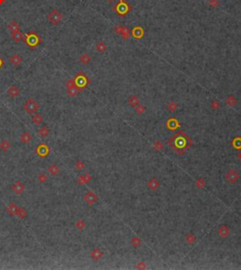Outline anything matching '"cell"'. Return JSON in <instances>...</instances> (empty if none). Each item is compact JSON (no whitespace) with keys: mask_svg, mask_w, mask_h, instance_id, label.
Wrapping results in <instances>:
<instances>
[{"mask_svg":"<svg viewBox=\"0 0 241 270\" xmlns=\"http://www.w3.org/2000/svg\"><path fill=\"white\" fill-rule=\"evenodd\" d=\"M135 110H136V112L138 114H140V115H141V114H143L144 112H145V110H146V107H144V105H137L136 107H135Z\"/></svg>","mask_w":241,"mask_h":270,"instance_id":"obj_37","label":"cell"},{"mask_svg":"<svg viewBox=\"0 0 241 270\" xmlns=\"http://www.w3.org/2000/svg\"><path fill=\"white\" fill-rule=\"evenodd\" d=\"M9 148H11V143H9V140L4 139L0 142V149H1L3 152H7L8 150H9Z\"/></svg>","mask_w":241,"mask_h":270,"instance_id":"obj_24","label":"cell"},{"mask_svg":"<svg viewBox=\"0 0 241 270\" xmlns=\"http://www.w3.org/2000/svg\"><path fill=\"white\" fill-rule=\"evenodd\" d=\"M36 152L37 153L39 154L41 156H46L48 153H49V148H48L45 144H41L36 149Z\"/></svg>","mask_w":241,"mask_h":270,"instance_id":"obj_13","label":"cell"},{"mask_svg":"<svg viewBox=\"0 0 241 270\" xmlns=\"http://www.w3.org/2000/svg\"><path fill=\"white\" fill-rule=\"evenodd\" d=\"M91 179H92L91 175H89V173H86V174H84V175L79 176L77 180H76V183H77L78 185H86V184H88V183L91 182Z\"/></svg>","mask_w":241,"mask_h":270,"instance_id":"obj_11","label":"cell"},{"mask_svg":"<svg viewBox=\"0 0 241 270\" xmlns=\"http://www.w3.org/2000/svg\"><path fill=\"white\" fill-rule=\"evenodd\" d=\"M4 1H5V0H0V4H2V3L4 2Z\"/></svg>","mask_w":241,"mask_h":270,"instance_id":"obj_46","label":"cell"},{"mask_svg":"<svg viewBox=\"0 0 241 270\" xmlns=\"http://www.w3.org/2000/svg\"><path fill=\"white\" fill-rule=\"evenodd\" d=\"M84 200H85V201L88 204L92 205V204H94L96 201H97L98 197H97V195H96L93 191H89V192H87L85 194Z\"/></svg>","mask_w":241,"mask_h":270,"instance_id":"obj_8","label":"cell"},{"mask_svg":"<svg viewBox=\"0 0 241 270\" xmlns=\"http://www.w3.org/2000/svg\"><path fill=\"white\" fill-rule=\"evenodd\" d=\"M24 108L28 114L31 115V114H34V113H36V112H38V110H39V108H40V105L36 101L34 100V99L30 98L25 103Z\"/></svg>","mask_w":241,"mask_h":270,"instance_id":"obj_2","label":"cell"},{"mask_svg":"<svg viewBox=\"0 0 241 270\" xmlns=\"http://www.w3.org/2000/svg\"><path fill=\"white\" fill-rule=\"evenodd\" d=\"M147 186H148V188H149L151 191H156L157 189L160 187V183H159V181L156 178L154 177V178L150 179L149 181H148Z\"/></svg>","mask_w":241,"mask_h":270,"instance_id":"obj_9","label":"cell"},{"mask_svg":"<svg viewBox=\"0 0 241 270\" xmlns=\"http://www.w3.org/2000/svg\"><path fill=\"white\" fill-rule=\"evenodd\" d=\"M8 27L11 32H15L20 29V25H19L17 22H11V23L9 25Z\"/></svg>","mask_w":241,"mask_h":270,"instance_id":"obj_32","label":"cell"},{"mask_svg":"<svg viewBox=\"0 0 241 270\" xmlns=\"http://www.w3.org/2000/svg\"><path fill=\"white\" fill-rule=\"evenodd\" d=\"M143 33H144L143 29H142L141 27H135L134 29L132 30V35H133V36L136 38V39L141 38V37H142Z\"/></svg>","mask_w":241,"mask_h":270,"instance_id":"obj_19","label":"cell"},{"mask_svg":"<svg viewBox=\"0 0 241 270\" xmlns=\"http://www.w3.org/2000/svg\"><path fill=\"white\" fill-rule=\"evenodd\" d=\"M59 171H60V169H59V167L56 165V164H53V165L49 166V168H48V172H49L51 175L59 174Z\"/></svg>","mask_w":241,"mask_h":270,"instance_id":"obj_23","label":"cell"},{"mask_svg":"<svg viewBox=\"0 0 241 270\" xmlns=\"http://www.w3.org/2000/svg\"><path fill=\"white\" fill-rule=\"evenodd\" d=\"M128 104H129L130 107H136L137 105H140V99L138 96L136 95H131L129 98H128Z\"/></svg>","mask_w":241,"mask_h":270,"instance_id":"obj_16","label":"cell"},{"mask_svg":"<svg viewBox=\"0 0 241 270\" xmlns=\"http://www.w3.org/2000/svg\"><path fill=\"white\" fill-rule=\"evenodd\" d=\"M66 87H67V93H68V95L71 96V97H75V96H76L82 89L75 84V79L69 80V81L66 83Z\"/></svg>","mask_w":241,"mask_h":270,"instance_id":"obj_1","label":"cell"},{"mask_svg":"<svg viewBox=\"0 0 241 270\" xmlns=\"http://www.w3.org/2000/svg\"><path fill=\"white\" fill-rule=\"evenodd\" d=\"M25 188V186L24 184H22L20 181H17L15 182L13 185H12V190H13L14 193L16 194H22V193L24 192Z\"/></svg>","mask_w":241,"mask_h":270,"instance_id":"obj_10","label":"cell"},{"mask_svg":"<svg viewBox=\"0 0 241 270\" xmlns=\"http://www.w3.org/2000/svg\"><path fill=\"white\" fill-rule=\"evenodd\" d=\"M3 64H4V61H3V59H1V57H0V68L2 67Z\"/></svg>","mask_w":241,"mask_h":270,"instance_id":"obj_44","label":"cell"},{"mask_svg":"<svg viewBox=\"0 0 241 270\" xmlns=\"http://www.w3.org/2000/svg\"><path fill=\"white\" fill-rule=\"evenodd\" d=\"M122 37H123V39L124 41H126V40H128V39L130 38V30L128 29V28H126L123 33H122Z\"/></svg>","mask_w":241,"mask_h":270,"instance_id":"obj_40","label":"cell"},{"mask_svg":"<svg viewBox=\"0 0 241 270\" xmlns=\"http://www.w3.org/2000/svg\"><path fill=\"white\" fill-rule=\"evenodd\" d=\"M130 9L131 8L124 1V0H120V2H119L114 8V11H116L121 16H124Z\"/></svg>","mask_w":241,"mask_h":270,"instance_id":"obj_5","label":"cell"},{"mask_svg":"<svg viewBox=\"0 0 241 270\" xmlns=\"http://www.w3.org/2000/svg\"><path fill=\"white\" fill-rule=\"evenodd\" d=\"M185 240H186V242H187L188 245H192V244H194L195 243V241H196V237H195V235L194 234H192V233H188V234H186V236H185Z\"/></svg>","mask_w":241,"mask_h":270,"instance_id":"obj_26","label":"cell"},{"mask_svg":"<svg viewBox=\"0 0 241 270\" xmlns=\"http://www.w3.org/2000/svg\"><path fill=\"white\" fill-rule=\"evenodd\" d=\"M19 94H20V91H19L17 87L11 86V88L8 89V95L11 98H16L17 96H19Z\"/></svg>","mask_w":241,"mask_h":270,"instance_id":"obj_15","label":"cell"},{"mask_svg":"<svg viewBox=\"0 0 241 270\" xmlns=\"http://www.w3.org/2000/svg\"><path fill=\"white\" fill-rule=\"evenodd\" d=\"M131 244H132V246L134 247H140L141 246V244H142V242H141V239L140 237L135 236L131 239Z\"/></svg>","mask_w":241,"mask_h":270,"instance_id":"obj_31","label":"cell"},{"mask_svg":"<svg viewBox=\"0 0 241 270\" xmlns=\"http://www.w3.org/2000/svg\"><path fill=\"white\" fill-rule=\"evenodd\" d=\"M107 2H109V3H112V2H114L115 0H107Z\"/></svg>","mask_w":241,"mask_h":270,"instance_id":"obj_45","label":"cell"},{"mask_svg":"<svg viewBox=\"0 0 241 270\" xmlns=\"http://www.w3.org/2000/svg\"><path fill=\"white\" fill-rule=\"evenodd\" d=\"M47 179H48L47 175L44 174V173H40V174L38 175V181H39L40 183H41V184L45 183L47 181Z\"/></svg>","mask_w":241,"mask_h":270,"instance_id":"obj_39","label":"cell"},{"mask_svg":"<svg viewBox=\"0 0 241 270\" xmlns=\"http://www.w3.org/2000/svg\"><path fill=\"white\" fill-rule=\"evenodd\" d=\"M25 41H27V45L29 47H35L37 46L38 44L40 43V41L41 40H40V37L36 35L35 33H30V34H25Z\"/></svg>","mask_w":241,"mask_h":270,"instance_id":"obj_4","label":"cell"},{"mask_svg":"<svg viewBox=\"0 0 241 270\" xmlns=\"http://www.w3.org/2000/svg\"><path fill=\"white\" fill-rule=\"evenodd\" d=\"M96 49H97L98 52L100 53H104L105 50H107V44H105L104 41H99L96 45Z\"/></svg>","mask_w":241,"mask_h":270,"instance_id":"obj_33","label":"cell"},{"mask_svg":"<svg viewBox=\"0 0 241 270\" xmlns=\"http://www.w3.org/2000/svg\"><path fill=\"white\" fill-rule=\"evenodd\" d=\"M11 37H12V40H13V41H20L21 40H23L24 35L21 33L20 30H18V31L12 32Z\"/></svg>","mask_w":241,"mask_h":270,"instance_id":"obj_27","label":"cell"},{"mask_svg":"<svg viewBox=\"0 0 241 270\" xmlns=\"http://www.w3.org/2000/svg\"><path fill=\"white\" fill-rule=\"evenodd\" d=\"M75 227H76V229L79 230V231L84 230V229H85V227H86V222H85L84 220L82 219V218H79V219L76 220V222H75Z\"/></svg>","mask_w":241,"mask_h":270,"instance_id":"obj_29","label":"cell"},{"mask_svg":"<svg viewBox=\"0 0 241 270\" xmlns=\"http://www.w3.org/2000/svg\"><path fill=\"white\" fill-rule=\"evenodd\" d=\"M22 57L19 56L18 54H15V55H13V56H11V59H9V61H11V63L12 64V65H14V66H18V65H20V64L22 63Z\"/></svg>","mask_w":241,"mask_h":270,"instance_id":"obj_17","label":"cell"},{"mask_svg":"<svg viewBox=\"0 0 241 270\" xmlns=\"http://www.w3.org/2000/svg\"><path fill=\"white\" fill-rule=\"evenodd\" d=\"M230 228L227 225H221L218 230V234L221 239H227L230 235Z\"/></svg>","mask_w":241,"mask_h":270,"instance_id":"obj_7","label":"cell"},{"mask_svg":"<svg viewBox=\"0 0 241 270\" xmlns=\"http://www.w3.org/2000/svg\"><path fill=\"white\" fill-rule=\"evenodd\" d=\"M32 140V136L29 132H24L23 134H21L20 136V141L24 144H27L29 143Z\"/></svg>","mask_w":241,"mask_h":270,"instance_id":"obj_14","label":"cell"},{"mask_svg":"<svg viewBox=\"0 0 241 270\" xmlns=\"http://www.w3.org/2000/svg\"><path fill=\"white\" fill-rule=\"evenodd\" d=\"M209 6L212 8H217L218 6V0H209Z\"/></svg>","mask_w":241,"mask_h":270,"instance_id":"obj_43","label":"cell"},{"mask_svg":"<svg viewBox=\"0 0 241 270\" xmlns=\"http://www.w3.org/2000/svg\"><path fill=\"white\" fill-rule=\"evenodd\" d=\"M48 19H49V22L52 25H57L59 23H60V21H61L62 15L59 11L54 9V11H51L49 15H48Z\"/></svg>","mask_w":241,"mask_h":270,"instance_id":"obj_6","label":"cell"},{"mask_svg":"<svg viewBox=\"0 0 241 270\" xmlns=\"http://www.w3.org/2000/svg\"><path fill=\"white\" fill-rule=\"evenodd\" d=\"M39 134L41 137H46L49 136L50 134V130L47 126H43L39 129Z\"/></svg>","mask_w":241,"mask_h":270,"instance_id":"obj_25","label":"cell"},{"mask_svg":"<svg viewBox=\"0 0 241 270\" xmlns=\"http://www.w3.org/2000/svg\"><path fill=\"white\" fill-rule=\"evenodd\" d=\"M153 148H154V149H155L156 151H157V152H160V151H161L163 148H164V144L162 143V141L156 140V141H155V142H154Z\"/></svg>","mask_w":241,"mask_h":270,"instance_id":"obj_34","label":"cell"},{"mask_svg":"<svg viewBox=\"0 0 241 270\" xmlns=\"http://www.w3.org/2000/svg\"><path fill=\"white\" fill-rule=\"evenodd\" d=\"M103 252L101 251V249H98V247H95V249H93L91 251V253H89V256H91V259H93V260H95V261H98V260H100L102 257H103Z\"/></svg>","mask_w":241,"mask_h":270,"instance_id":"obj_12","label":"cell"},{"mask_svg":"<svg viewBox=\"0 0 241 270\" xmlns=\"http://www.w3.org/2000/svg\"><path fill=\"white\" fill-rule=\"evenodd\" d=\"M136 268H137V269H140V270H141V269H145V268H146L145 263H144V262H139V263H137Z\"/></svg>","mask_w":241,"mask_h":270,"instance_id":"obj_42","label":"cell"},{"mask_svg":"<svg viewBox=\"0 0 241 270\" xmlns=\"http://www.w3.org/2000/svg\"><path fill=\"white\" fill-rule=\"evenodd\" d=\"M239 178H240L239 171L238 170L234 169H229L225 174V180L228 183H230V184H234V183H236L237 181H238Z\"/></svg>","mask_w":241,"mask_h":270,"instance_id":"obj_3","label":"cell"},{"mask_svg":"<svg viewBox=\"0 0 241 270\" xmlns=\"http://www.w3.org/2000/svg\"><path fill=\"white\" fill-rule=\"evenodd\" d=\"M196 187L197 188H200V189H202V188H204V186H205V185H206V183H205V181L204 179H202V178H200V179H198L197 181H196Z\"/></svg>","mask_w":241,"mask_h":270,"instance_id":"obj_35","label":"cell"},{"mask_svg":"<svg viewBox=\"0 0 241 270\" xmlns=\"http://www.w3.org/2000/svg\"><path fill=\"white\" fill-rule=\"evenodd\" d=\"M79 60H80V62H81L82 64H88L91 60V57H89L88 54H83V55L80 56Z\"/></svg>","mask_w":241,"mask_h":270,"instance_id":"obj_30","label":"cell"},{"mask_svg":"<svg viewBox=\"0 0 241 270\" xmlns=\"http://www.w3.org/2000/svg\"><path fill=\"white\" fill-rule=\"evenodd\" d=\"M210 105H211V108L213 109V110H218V109H220V107H221L220 103L218 101H217V100H215V101L212 102Z\"/></svg>","mask_w":241,"mask_h":270,"instance_id":"obj_38","label":"cell"},{"mask_svg":"<svg viewBox=\"0 0 241 270\" xmlns=\"http://www.w3.org/2000/svg\"><path fill=\"white\" fill-rule=\"evenodd\" d=\"M126 27H124V25H117V27H114V32L116 34H119V35H122V33L126 29Z\"/></svg>","mask_w":241,"mask_h":270,"instance_id":"obj_36","label":"cell"},{"mask_svg":"<svg viewBox=\"0 0 241 270\" xmlns=\"http://www.w3.org/2000/svg\"><path fill=\"white\" fill-rule=\"evenodd\" d=\"M85 168V163L82 161H77L75 163V169L78 170H82Z\"/></svg>","mask_w":241,"mask_h":270,"instance_id":"obj_41","label":"cell"},{"mask_svg":"<svg viewBox=\"0 0 241 270\" xmlns=\"http://www.w3.org/2000/svg\"><path fill=\"white\" fill-rule=\"evenodd\" d=\"M17 209H18L17 204H16L15 202H11V203L9 204L7 208H6V210H7V212L9 215H11V216H16Z\"/></svg>","mask_w":241,"mask_h":270,"instance_id":"obj_18","label":"cell"},{"mask_svg":"<svg viewBox=\"0 0 241 270\" xmlns=\"http://www.w3.org/2000/svg\"><path fill=\"white\" fill-rule=\"evenodd\" d=\"M225 103H226V105H228V107H234V105H236V103H237V100H236V98L234 97V95H230V96H228V97L226 98V100H225Z\"/></svg>","mask_w":241,"mask_h":270,"instance_id":"obj_20","label":"cell"},{"mask_svg":"<svg viewBox=\"0 0 241 270\" xmlns=\"http://www.w3.org/2000/svg\"><path fill=\"white\" fill-rule=\"evenodd\" d=\"M16 216H17L19 218H21V219H24V218L27 217V211L25 210V208L18 207L17 212H16Z\"/></svg>","mask_w":241,"mask_h":270,"instance_id":"obj_21","label":"cell"},{"mask_svg":"<svg viewBox=\"0 0 241 270\" xmlns=\"http://www.w3.org/2000/svg\"><path fill=\"white\" fill-rule=\"evenodd\" d=\"M178 108V104L175 102H170L168 105H167V109L171 112H175Z\"/></svg>","mask_w":241,"mask_h":270,"instance_id":"obj_28","label":"cell"},{"mask_svg":"<svg viewBox=\"0 0 241 270\" xmlns=\"http://www.w3.org/2000/svg\"><path fill=\"white\" fill-rule=\"evenodd\" d=\"M43 118L41 117V115L40 113H36L33 117H32V123L36 125H40L41 123H43Z\"/></svg>","mask_w":241,"mask_h":270,"instance_id":"obj_22","label":"cell"}]
</instances>
